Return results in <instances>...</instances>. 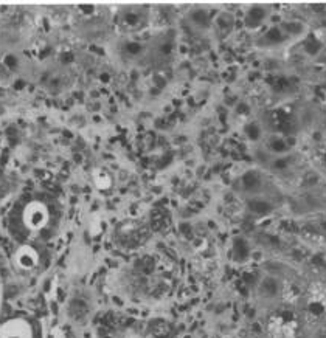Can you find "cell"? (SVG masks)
<instances>
[{
    "label": "cell",
    "mask_w": 326,
    "mask_h": 338,
    "mask_svg": "<svg viewBox=\"0 0 326 338\" xmlns=\"http://www.w3.org/2000/svg\"><path fill=\"white\" fill-rule=\"evenodd\" d=\"M23 225L28 231L40 233L47 229L51 220V213L45 202L42 200H31L23 208Z\"/></svg>",
    "instance_id": "1"
},
{
    "label": "cell",
    "mask_w": 326,
    "mask_h": 338,
    "mask_svg": "<svg viewBox=\"0 0 326 338\" xmlns=\"http://www.w3.org/2000/svg\"><path fill=\"white\" fill-rule=\"evenodd\" d=\"M0 338H34V329L30 321L14 318L0 327Z\"/></svg>",
    "instance_id": "2"
},
{
    "label": "cell",
    "mask_w": 326,
    "mask_h": 338,
    "mask_svg": "<svg viewBox=\"0 0 326 338\" xmlns=\"http://www.w3.org/2000/svg\"><path fill=\"white\" fill-rule=\"evenodd\" d=\"M14 261H16V265L23 270V272H30V270H34L39 262H40V256L39 253L30 247V245H23L20 247L17 251H16V256H14Z\"/></svg>",
    "instance_id": "3"
},
{
    "label": "cell",
    "mask_w": 326,
    "mask_h": 338,
    "mask_svg": "<svg viewBox=\"0 0 326 338\" xmlns=\"http://www.w3.org/2000/svg\"><path fill=\"white\" fill-rule=\"evenodd\" d=\"M124 338H143L138 332H135V330H129L126 335H124Z\"/></svg>",
    "instance_id": "4"
}]
</instances>
